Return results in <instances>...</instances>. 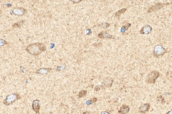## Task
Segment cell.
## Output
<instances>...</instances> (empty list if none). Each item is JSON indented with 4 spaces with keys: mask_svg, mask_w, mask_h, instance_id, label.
Wrapping results in <instances>:
<instances>
[{
    "mask_svg": "<svg viewBox=\"0 0 172 114\" xmlns=\"http://www.w3.org/2000/svg\"><path fill=\"white\" fill-rule=\"evenodd\" d=\"M127 11V8H124L122 9H121L120 10H119L118 11H117L116 13H115V16L117 17H119L121 14H124L126 11Z\"/></svg>",
    "mask_w": 172,
    "mask_h": 114,
    "instance_id": "obj_16",
    "label": "cell"
},
{
    "mask_svg": "<svg viewBox=\"0 0 172 114\" xmlns=\"http://www.w3.org/2000/svg\"><path fill=\"white\" fill-rule=\"evenodd\" d=\"M110 26V24L109 23H107V22H105V23H102L101 24L99 25V26H100V27H102V28H108V27H109Z\"/></svg>",
    "mask_w": 172,
    "mask_h": 114,
    "instance_id": "obj_20",
    "label": "cell"
},
{
    "mask_svg": "<svg viewBox=\"0 0 172 114\" xmlns=\"http://www.w3.org/2000/svg\"><path fill=\"white\" fill-rule=\"evenodd\" d=\"M6 5H7L8 7H10V6H12V5L11 4H6Z\"/></svg>",
    "mask_w": 172,
    "mask_h": 114,
    "instance_id": "obj_29",
    "label": "cell"
},
{
    "mask_svg": "<svg viewBox=\"0 0 172 114\" xmlns=\"http://www.w3.org/2000/svg\"><path fill=\"white\" fill-rule=\"evenodd\" d=\"M172 3H156L155 5H154V6H152L151 7H150L148 10V13H151V12H155L159 10H160V8H161L162 7H163L165 5H167V4H171Z\"/></svg>",
    "mask_w": 172,
    "mask_h": 114,
    "instance_id": "obj_5",
    "label": "cell"
},
{
    "mask_svg": "<svg viewBox=\"0 0 172 114\" xmlns=\"http://www.w3.org/2000/svg\"><path fill=\"white\" fill-rule=\"evenodd\" d=\"M66 68V66L65 64H60L57 66V70L58 71H62V70L65 69Z\"/></svg>",
    "mask_w": 172,
    "mask_h": 114,
    "instance_id": "obj_19",
    "label": "cell"
},
{
    "mask_svg": "<svg viewBox=\"0 0 172 114\" xmlns=\"http://www.w3.org/2000/svg\"><path fill=\"white\" fill-rule=\"evenodd\" d=\"M153 28L149 25H146L144 26L139 31L140 34H149L152 31Z\"/></svg>",
    "mask_w": 172,
    "mask_h": 114,
    "instance_id": "obj_9",
    "label": "cell"
},
{
    "mask_svg": "<svg viewBox=\"0 0 172 114\" xmlns=\"http://www.w3.org/2000/svg\"><path fill=\"white\" fill-rule=\"evenodd\" d=\"M130 111V107L127 104H122L120 107L118 113L120 114H127Z\"/></svg>",
    "mask_w": 172,
    "mask_h": 114,
    "instance_id": "obj_12",
    "label": "cell"
},
{
    "mask_svg": "<svg viewBox=\"0 0 172 114\" xmlns=\"http://www.w3.org/2000/svg\"><path fill=\"white\" fill-rule=\"evenodd\" d=\"M101 89H102V87H101V85H97L94 88V90L95 91H100Z\"/></svg>",
    "mask_w": 172,
    "mask_h": 114,
    "instance_id": "obj_23",
    "label": "cell"
},
{
    "mask_svg": "<svg viewBox=\"0 0 172 114\" xmlns=\"http://www.w3.org/2000/svg\"><path fill=\"white\" fill-rule=\"evenodd\" d=\"M86 34L87 35H89V34H91V33H92V31H91V30L90 29V28H88V29H87L86 30Z\"/></svg>",
    "mask_w": 172,
    "mask_h": 114,
    "instance_id": "obj_24",
    "label": "cell"
},
{
    "mask_svg": "<svg viewBox=\"0 0 172 114\" xmlns=\"http://www.w3.org/2000/svg\"><path fill=\"white\" fill-rule=\"evenodd\" d=\"M101 114H110L108 111H102L101 113Z\"/></svg>",
    "mask_w": 172,
    "mask_h": 114,
    "instance_id": "obj_26",
    "label": "cell"
},
{
    "mask_svg": "<svg viewBox=\"0 0 172 114\" xmlns=\"http://www.w3.org/2000/svg\"><path fill=\"white\" fill-rule=\"evenodd\" d=\"M27 12V10L23 7H15L13 9L12 13L18 16H23Z\"/></svg>",
    "mask_w": 172,
    "mask_h": 114,
    "instance_id": "obj_7",
    "label": "cell"
},
{
    "mask_svg": "<svg viewBox=\"0 0 172 114\" xmlns=\"http://www.w3.org/2000/svg\"><path fill=\"white\" fill-rule=\"evenodd\" d=\"M87 94V90H80L78 94V98H81L83 97H85Z\"/></svg>",
    "mask_w": 172,
    "mask_h": 114,
    "instance_id": "obj_17",
    "label": "cell"
},
{
    "mask_svg": "<svg viewBox=\"0 0 172 114\" xmlns=\"http://www.w3.org/2000/svg\"><path fill=\"white\" fill-rule=\"evenodd\" d=\"M40 100L38 99L34 100L32 101V109L37 114H40Z\"/></svg>",
    "mask_w": 172,
    "mask_h": 114,
    "instance_id": "obj_8",
    "label": "cell"
},
{
    "mask_svg": "<svg viewBox=\"0 0 172 114\" xmlns=\"http://www.w3.org/2000/svg\"><path fill=\"white\" fill-rule=\"evenodd\" d=\"M98 36L101 39H114V36L109 34L107 32H101L98 34Z\"/></svg>",
    "mask_w": 172,
    "mask_h": 114,
    "instance_id": "obj_11",
    "label": "cell"
},
{
    "mask_svg": "<svg viewBox=\"0 0 172 114\" xmlns=\"http://www.w3.org/2000/svg\"><path fill=\"white\" fill-rule=\"evenodd\" d=\"M25 22V20H22V21H19L17 23H14L13 25H12V27L13 28H16V27H18V28H21V26L23 25V24H24Z\"/></svg>",
    "mask_w": 172,
    "mask_h": 114,
    "instance_id": "obj_15",
    "label": "cell"
},
{
    "mask_svg": "<svg viewBox=\"0 0 172 114\" xmlns=\"http://www.w3.org/2000/svg\"><path fill=\"white\" fill-rule=\"evenodd\" d=\"M157 100L158 101L160 102L161 103H164L165 102V99L162 97V96H158L157 98Z\"/></svg>",
    "mask_w": 172,
    "mask_h": 114,
    "instance_id": "obj_21",
    "label": "cell"
},
{
    "mask_svg": "<svg viewBox=\"0 0 172 114\" xmlns=\"http://www.w3.org/2000/svg\"><path fill=\"white\" fill-rule=\"evenodd\" d=\"M26 51L31 55L38 56L46 51L47 47L43 43H34L29 44L26 48Z\"/></svg>",
    "mask_w": 172,
    "mask_h": 114,
    "instance_id": "obj_1",
    "label": "cell"
},
{
    "mask_svg": "<svg viewBox=\"0 0 172 114\" xmlns=\"http://www.w3.org/2000/svg\"><path fill=\"white\" fill-rule=\"evenodd\" d=\"M159 76L160 73L158 71L156 70L152 71L147 75L145 81L148 84H154Z\"/></svg>",
    "mask_w": 172,
    "mask_h": 114,
    "instance_id": "obj_3",
    "label": "cell"
},
{
    "mask_svg": "<svg viewBox=\"0 0 172 114\" xmlns=\"http://www.w3.org/2000/svg\"><path fill=\"white\" fill-rule=\"evenodd\" d=\"M150 108V104L149 103H146L143 104V105H141L139 107V111L140 113H145L149 110Z\"/></svg>",
    "mask_w": 172,
    "mask_h": 114,
    "instance_id": "obj_10",
    "label": "cell"
},
{
    "mask_svg": "<svg viewBox=\"0 0 172 114\" xmlns=\"http://www.w3.org/2000/svg\"><path fill=\"white\" fill-rule=\"evenodd\" d=\"M165 114H172V109L170 110H169L168 112H167Z\"/></svg>",
    "mask_w": 172,
    "mask_h": 114,
    "instance_id": "obj_27",
    "label": "cell"
},
{
    "mask_svg": "<svg viewBox=\"0 0 172 114\" xmlns=\"http://www.w3.org/2000/svg\"><path fill=\"white\" fill-rule=\"evenodd\" d=\"M20 98H21V96H20V94L18 93H13L6 97L3 101V103L5 106H8L11 105V104H12Z\"/></svg>",
    "mask_w": 172,
    "mask_h": 114,
    "instance_id": "obj_2",
    "label": "cell"
},
{
    "mask_svg": "<svg viewBox=\"0 0 172 114\" xmlns=\"http://www.w3.org/2000/svg\"><path fill=\"white\" fill-rule=\"evenodd\" d=\"M71 1L74 3H78L81 2L82 0H72Z\"/></svg>",
    "mask_w": 172,
    "mask_h": 114,
    "instance_id": "obj_25",
    "label": "cell"
},
{
    "mask_svg": "<svg viewBox=\"0 0 172 114\" xmlns=\"http://www.w3.org/2000/svg\"><path fill=\"white\" fill-rule=\"evenodd\" d=\"M0 41H1V42H0V43H1V46H4V45L9 44L6 41H5L4 40H3L2 39H1Z\"/></svg>",
    "mask_w": 172,
    "mask_h": 114,
    "instance_id": "obj_22",
    "label": "cell"
},
{
    "mask_svg": "<svg viewBox=\"0 0 172 114\" xmlns=\"http://www.w3.org/2000/svg\"><path fill=\"white\" fill-rule=\"evenodd\" d=\"M113 81L114 80L112 78L108 77L105 78L101 85V87H102V89H105V88H110L112 87Z\"/></svg>",
    "mask_w": 172,
    "mask_h": 114,
    "instance_id": "obj_6",
    "label": "cell"
},
{
    "mask_svg": "<svg viewBox=\"0 0 172 114\" xmlns=\"http://www.w3.org/2000/svg\"><path fill=\"white\" fill-rule=\"evenodd\" d=\"M82 114H91V113H90L89 111H85V112H83Z\"/></svg>",
    "mask_w": 172,
    "mask_h": 114,
    "instance_id": "obj_28",
    "label": "cell"
},
{
    "mask_svg": "<svg viewBox=\"0 0 172 114\" xmlns=\"http://www.w3.org/2000/svg\"><path fill=\"white\" fill-rule=\"evenodd\" d=\"M97 100V98H96V97H93L92 99H89V100L86 101V103L87 105H90V104H92V103H93L96 102Z\"/></svg>",
    "mask_w": 172,
    "mask_h": 114,
    "instance_id": "obj_18",
    "label": "cell"
},
{
    "mask_svg": "<svg viewBox=\"0 0 172 114\" xmlns=\"http://www.w3.org/2000/svg\"><path fill=\"white\" fill-rule=\"evenodd\" d=\"M52 70V68H42L37 70L36 73L40 74H46L50 72Z\"/></svg>",
    "mask_w": 172,
    "mask_h": 114,
    "instance_id": "obj_13",
    "label": "cell"
},
{
    "mask_svg": "<svg viewBox=\"0 0 172 114\" xmlns=\"http://www.w3.org/2000/svg\"><path fill=\"white\" fill-rule=\"evenodd\" d=\"M131 23H128L122 26V27L121 28V32L123 34L125 33V32L131 26Z\"/></svg>",
    "mask_w": 172,
    "mask_h": 114,
    "instance_id": "obj_14",
    "label": "cell"
},
{
    "mask_svg": "<svg viewBox=\"0 0 172 114\" xmlns=\"http://www.w3.org/2000/svg\"><path fill=\"white\" fill-rule=\"evenodd\" d=\"M167 50L161 45H157L155 46L153 50V55L156 58H159V57L164 55L166 52Z\"/></svg>",
    "mask_w": 172,
    "mask_h": 114,
    "instance_id": "obj_4",
    "label": "cell"
}]
</instances>
